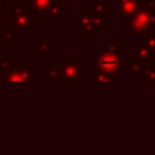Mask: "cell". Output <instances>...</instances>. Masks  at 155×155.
<instances>
[{
    "label": "cell",
    "instance_id": "6da1fadb",
    "mask_svg": "<svg viewBox=\"0 0 155 155\" xmlns=\"http://www.w3.org/2000/svg\"><path fill=\"white\" fill-rule=\"evenodd\" d=\"M124 45L118 42L117 37H113L110 42L105 46L104 51L98 52L95 56V67L97 70L113 75H121L124 72Z\"/></svg>",
    "mask_w": 155,
    "mask_h": 155
},
{
    "label": "cell",
    "instance_id": "7a4b0ae2",
    "mask_svg": "<svg viewBox=\"0 0 155 155\" xmlns=\"http://www.w3.org/2000/svg\"><path fill=\"white\" fill-rule=\"evenodd\" d=\"M38 22V12L23 0H12L11 11L5 12V25L16 31H29Z\"/></svg>",
    "mask_w": 155,
    "mask_h": 155
},
{
    "label": "cell",
    "instance_id": "3957f363",
    "mask_svg": "<svg viewBox=\"0 0 155 155\" xmlns=\"http://www.w3.org/2000/svg\"><path fill=\"white\" fill-rule=\"evenodd\" d=\"M123 29L129 33V37H142L155 29V8H142L129 18L123 19Z\"/></svg>",
    "mask_w": 155,
    "mask_h": 155
},
{
    "label": "cell",
    "instance_id": "277c9868",
    "mask_svg": "<svg viewBox=\"0 0 155 155\" xmlns=\"http://www.w3.org/2000/svg\"><path fill=\"white\" fill-rule=\"evenodd\" d=\"M38 71L31 67L29 61H21L18 68H0V80L7 86H21L27 87L35 82Z\"/></svg>",
    "mask_w": 155,
    "mask_h": 155
},
{
    "label": "cell",
    "instance_id": "5b68a950",
    "mask_svg": "<svg viewBox=\"0 0 155 155\" xmlns=\"http://www.w3.org/2000/svg\"><path fill=\"white\" fill-rule=\"evenodd\" d=\"M61 83L64 87H72L75 83L80 79L83 75L87 74V70L80 67L79 63L72 56H63L61 57Z\"/></svg>",
    "mask_w": 155,
    "mask_h": 155
},
{
    "label": "cell",
    "instance_id": "8992f818",
    "mask_svg": "<svg viewBox=\"0 0 155 155\" xmlns=\"http://www.w3.org/2000/svg\"><path fill=\"white\" fill-rule=\"evenodd\" d=\"M154 56H155L154 52L142 42L136 44L135 48L129 51V60H131V63L139 61L142 64H144L146 67H154V61H155Z\"/></svg>",
    "mask_w": 155,
    "mask_h": 155
},
{
    "label": "cell",
    "instance_id": "52a82bcc",
    "mask_svg": "<svg viewBox=\"0 0 155 155\" xmlns=\"http://www.w3.org/2000/svg\"><path fill=\"white\" fill-rule=\"evenodd\" d=\"M74 30L79 33V35L83 38L93 37L94 30L91 29V14L76 12L74 15Z\"/></svg>",
    "mask_w": 155,
    "mask_h": 155
},
{
    "label": "cell",
    "instance_id": "ba28073f",
    "mask_svg": "<svg viewBox=\"0 0 155 155\" xmlns=\"http://www.w3.org/2000/svg\"><path fill=\"white\" fill-rule=\"evenodd\" d=\"M143 8L142 0H118L117 4V18L125 19L136 14Z\"/></svg>",
    "mask_w": 155,
    "mask_h": 155
},
{
    "label": "cell",
    "instance_id": "9c48e42d",
    "mask_svg": "<svg viewBox=\"0 0 155 155\" xmlns=\"http://www.w3.org/2000/svg\"><path fill=\"white\" fill-rule=\"evenodd\" d=\"M93 86L94 87H117L118 78L113 74H106L94 68L93 70Z\"/></svg>",
    "mask_w": 155,
    "mask_h": 155
},
{
    "label": "cell",
    "instance_id": "30bf717a",
    "mask_svg": "<svg viewBox=\"0 0 155 155\" xmlns=\"http://www.w3.org/2000/svg\"><path fill=\"white\" fill-rule=\"evenodd\" d=\"M68 8H70V7H67L65 4H61V3H59L57 0H54V2L51 4V7H49L46 11H44V12H42V16L45 19L60 18L61 15H64V14L67 12Z\"/></svg>",
    "mask_w": 155,
    "mask_h": 155
},
{
    "label": "cell",
    "instance_id": "8fae6325",
    "mask_svg": "<svg viewBox=\"0 0 155 155\" xmlns=\"http://www.w3.org/2000/svg\"><path fill=\"white\" fill-rule=\"evenodd\" d=\"M44 80H61V63L60 61H51L49 67L42 71Z\"/></svg>",
    "mask_w": 155,
    "mask_h": 155
},
{
    "label": "cell",
    "instance_id": "7c38bea8",
    "mask_svg": "<svg viewBox=\"0 0 155 155\" xmlns=\"http://www.w3.org/2000/svg\"><path fill=\"white\" fill-rule=\"evenodd\" d=\"M37 44H38L37 56H40V57L49 56V53L56 49V44L52 42L49 37H38L37 38Z\"/></svg>",
    "mask_w": 155,
    "mask_h": 155
},
{
    "label": "cell",
    "instance_id": "4fadbf2b",
    "mask_svg": "<svg viewBox=\"0 0 155 155\" xmlns=\"http://www.w3.org/2000/svg\"><path fill=\"white\" fill-rule=\"evenodd\" d=\"M91 29L95 31H105L106 29V21H105V16L101 15H94L91 12Z\"/></svg>",
    "mask_w": 155,
    "mask_h": 155
},
{
    "label": "cell",
    "instance_id": "5bb4252c",
    "mask_svg": "<svg viewBox=\"0 0 155 155\" xmlns=\"http://www.w3.org/2000/svg\"><path fill=\"white\" fill-rule=\"evenodd\" d=\"M53 2L54 0H30L29 5L37 12H44V11H46L51 7V4Z\"/></svg>",
    "mask_w": 155,
    "mask_h": 155
},
{
    "label": "cell",
    "instance_id": "9a60e30c",
    "mask_svg": "<svg viewBox=\"0 0 155 155\" xmlns=\"http://www.w3.org/2000/svg\"><path fill=\"white\" fill-rule=\"evenodd\" d=\"M110 11H112V7L106 5L104 2H99V0H94L93 2V14L94 15L105 16V14H109Z\"/></svg>",
    "mask_w": 155,
    "mask_h": 155
},
{
    "label": "cell",
    "instance_id": "2e32d148",
    "mask_svg": "<svg viewBox=\"0 0 155 155\" xmlns=\"http://www.w3.org/2000/svg\"><path fill=\"white\" fill-rule=\"evenodd\" d=\"M0 35L3 37V40L5 42H11V44H18L19 42V31L11 29L10 31L7 30H0Z\"/></svg>",
    "mask_w": 155,
    "mask_h": 155
},
{
    "label": "cell",
    "instance_id": "e0dca14e",
    "mask_svg": "<svg viewBox=\"0 0 155 155\" xmlns=\"http://www.w3.org/2000/svg\"><path fill=\"white\" fill-rule=\"evenodd\" d=\"M142 79L144 82H147L148 86L151 87H155V65L154 67H147L144 71L142 72Z\"/></svg>",
    "mask_w": 155,
    "mask_h": 155
},
{
    "label": "cell",
    "instance_id": "ac0fdd59",
    "mask_svg": "<svg viewBox=\"0 0 155 155\" xmlns=\"http://www.w3.org/2000/svg\"><path fill=\"white\" fill-rule=\"evenodd\" d=\"M142 38H143L142 44H144V45L148 46L153 52H155V29L147 31L144 35H142Z\"/></svg>",
    "mask_w": 155,
    "mask_h": 155
},
{
    "label": "cell",
    "instance_id": "d6986e66",
    "mask_svg": "<svg viewBox=\"0 0 155 155\" xmlns=\"http://www.w3.org/2000/svg\"><path fill=\"white\" fill-rule=\"evenodd\" d=\"M146 65L142 64V63L139 61H134L131 63V65H129V74L131 75H142V72L146 70Z\"/></svg>",
    "mask_w": 155,
    "mask_h": 155
},
{
    "label": "cell",
    "instance_id": "ffe728a7",
    "mask_svg": "<svg viewBox=\"0 0 155 155\" xmlns=\"http://www.w3.org/2000/svg\"><path fill=\"white\" fill-rule=\"evenodd\" d=\"M12 65V57L11 56H4L0 60V68H11Z\"/></svg>",
    "mask_w": 155,
    "mask_h": 155
},
{
    "label": "cell",
    "instance_id": "44dd1931",
    "mask_svg": "<svg viewBox=\"0 0 155 155\" xmlns=\"http://www.w3.org/2000/svg\"><path fill=\"white\" fill-rule=\"evenodd\" d=\"M5 44L7 42H5V41L3 40V37L0 35V60L4 56H7V54H5Z\"/></svg>",
    "mask_w": 155,
    "mask_h": 155
},
{
    "label": "cell",
    "instance_id": "7402d4cb",
    "mask_svg": "<svg viewBox=\"0 0 155 155\" xmlns=\"http://www.w3.org/2000/svg\"><path fill=\"white\" fill-rule=\"evenodd\" d=\"M59 3H61V4H65L67 7H72V5H75V3L78 0H57Z\"/></svg>",
    "mask_w": 155,
    "mask_h": 155
},
{
    "label": "cell",
    "instance_id": "603a6c76",
    "mask_svg": "<svg viewBox=\"0 0 155 155\" xmlns=\"http://www.w3.org/2000/svg\"><path fill=\"white\" fill-rule=\"evenodd\" d=\"M5 0H0V12H5Z\"/></svg>",
    "mask_w": 155,
    "mask_h": 155
},
{
    "label": "cell",
    "instance_id": "cb8c5ba5",
    "mask_svg": "<svg viewBox=\"0 0 155 155\" xmlns=\"http://www.w3.org/2000/svg\"><path fill=\"white\" fill-rule=\"evenodd\" d=\"M154 54H155V52H154Z\"/></svg>",
    "mask_w": 155,
    "mask_h": 155
}]
</instances>
